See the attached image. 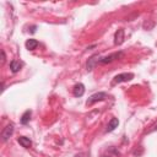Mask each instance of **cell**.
<instances>
[{
	"label": "cell",
	"instance_id": "6da1fadb",
	"mask_svg": "<svg viewBox=\"0 0 157 157\" xmlns=\"http://www.w3.org/2000/svg\"><path fill=\"white\" fill-rule=\"evenodd\" d=\"M105 98H107V93H104V92H97V93H94V94H92V96L88 97V99L86 101V105L90 107V105H92L96 102L104 101Z\"/></svg>",
	"mask_w": 157,
	"mask_h": 157
},
{
	"label": "cell",
	"instance_id": "7a4b0ae2",
	"mask_svg": "<svg viewBox=\"0 0 157 157\" xmlns=\"http://www.w3.org/2000/svg\"><path fill=\"white\" fill-rule=\"evenodd\" d=\"M132 78H134V74H131V72H123V74L117 75L113 78V85L120 83V82H128V81H130Z\"/></svg>",
	"mask_w": 157,
	"mask_h": 157
},
{
	"label": "cell",
	"instance_id": "3957f363",
	"mask_svg": "<svg viewBox=\"0 0 157 157\" xmlns=\"http://www.w3.org/2000/svg\"><path fill=\"white\" fill-rule=\"evenodd\" d=\"M123 56H124V53H123V52L114 53V54H110V55H108V56L101 58V59H99V63H101V64H108V63H112L113 60L119 59V58H123Z\"/></svg>",
	"mask_w": 157,
	"mask_h": 157
},
{
	"label": "cell",
	"instance_id": "277c9868",
	"mask_svg": "<svg viewBox=\"0 0 157 157\" xmlns=\"http://www.w3.org/2000/svg\"><path fill=\"white\" fill-rule=\"evenodd\" d=\"M12 134H13V124L6 125V126L4 128V130H2V132H1V140H2V141H7L9 137H10Z\"/></svg>",
	"mask_w": 157,
	"mask_h": 157
},
{
	"label": "cell",
	"instance_id": "5b68a950",
	"mask_svg": "<svg viewBox=\"0 0 157 157\" xmlns=\"http://www.w3.org/2000/svg\"><path fill=\"white\" fill-rule=\"evenodd\" d=\"M123 42H124V29L119 28L114 34V44L120 45V44H123Z\"/></svg>",
	"mask_w": 157,
	"mask_h": 157
},
{
	"label": "cell",
	"instance_id": "8992f818",
	"mask_svg": "<svg viewBox=\"0 0 157 157\" xmlns=\"http://www.w3.org/2000/svg\"><path fill=\"white\" fill-rule=\"evenodd\" d=\"M99 55H93V56H91L90 59H88V61H87V64H86V67H87V71H91V70H93V67L96 66V64L97 63H99Z\"/></svg>",
	"mask_w": 157,
	"mask_h": 157
},
{
	"label": "cell",
	"instance_id": "52a82bcc",
	"mask_svg": "<svg viewBox=\"0 0 157 157\" xmlns=\"http://www.w3.org/2000/svg\"><path fill=\"white\" fill-rule=\"evenodd\" d=\"M83 93H85V86L82 83H76L74 86V96L81 97V96H83Z\"/></svg>",
	"mask_w": 157,
	"mask_h": 157
},
{
	"label": "cell",
	"instance_id": "ba28073f",
	"mask_svg": "<svg viewBox=\"0 0 157 157\" xmlns=\"http://www.w3.org/2000/svg\"><path fill=\"white\" fill-rule=\"evenodd\" d=\"M17 141H18V144H20L22 147H25V148H28V147H31V145H32V141H31L28 137H26V136H20V137L17 139Z\"/></svg>",
	"mask_w": 157,
	"mask_h": 157
},
{
	"label": "cell",
	"instance_id": "9c48e42d",
	"mask_svg": "<svg viewBox=\"0 0 157 157\" xmlns=\"http://www.w3.org/2000/svg\"><path fill=\"white\" fill-rule=\"evenodd\" d=\"M118 125H119V120H118V118H112L110 120H109V123H108V125H107V131H113L115 128H118Z\"/></svg>",
	"mask_w": 157,
	"mask_h": 157
},
{
	"label": "cell",
	"instance_id": "30bf717a",
	"mask_svg": "<svg viewBox=\"0 0 157 157\" xmlns=\"http://www.w3.org/2000/svg\"><path fill=\"white\" fill-rule=\"evenodd\" d=\"M21 67H22V64L18 60H12L10 63V69H11L12 72H18L21 70Z\"/></svg>",
	"mask_w": 157,
	"mask_h": 157
},
{
	"label": "cell",
	"instance_id": "8fae6325",
	"mask_svg": "<svg viewBox=\"0 0 157 157\" xmlns=\"http://www.w3.org/2000/svg\"><path fill=\"white\" fill-rule=\"evenodd\" d=\"M37 47H38V40H37V39L31 38V39H28V40L26 42V48H27L28 50H34Z\"/></svg>",
	"mask_w": 157,
	"mask_h": 157
},
{
	"label": "cell",
	"instance_id": "7c38bea8",
	"mask_svg": "<svg viewBox=\"0 0 157 157\" xmlns=\"http://www.w3.org/2000/svg\"><path fill=\"white\" fill-rule=\"evenodd\" d=\"M31 115H32V110H26V112L23 113L22 118H21V124L26 125V124L29 121V119H31Z\"/></svg>",
	"mask_w": 157,
	"mask_h": 157
},
{
	"label": "cell",
	"instance_id": "4fadbf2b",
	"mask_svg": "<svg viewBox=\"0 0 157 157\" xmlns=\"http://www.w3.org/2000/svg\"><path fill=\"white\" fill-rule=\"evenodd\" d=\"M74 157H90V153L88 152H80V153L75 155Z\"/></svg>",
	"mask_w": 157,
	"mask_h": 157
},
{
	"label": "cell",
	"instance_id": "5bb4252c",
	"mask_svg": "<svg viewBox=\"0 0 157 157\" xmlns=\"http://www.w3.org/2000/svg\"><path fill=\"white\" fill-rule=\"evenodd\" d=\"M5 63V52L1 50V65Z\"/></svg>",
	"mask_w": 157,
	"mask_h": 157
},
{
	"label": "cell",
	"instance_id": "9a60e30c",
	"mask_svg": "<svg viewBox=\"0 0 157 157\" xmlns=\"http://www.w3.org/2000/svg\"><path fill=\"white\" fill-rule=\"evenodd\" d=\"M101 157H112V156H110V155H108V156H107V155H103V156H101Z\"/></svg>",
	"mask_w": 157,
	"mask_h": 157
}]
</instances>
